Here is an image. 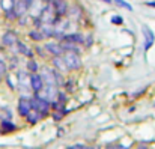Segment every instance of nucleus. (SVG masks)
I'll return each instance as SVG.
<instances>
[{
    "label": "nucleus",
    "mask_w": 155,
    "mask_h": 149,
    "mask_svg": "<svg viewBox=\"0 0 155 149\" xmlns=\"http://www.w3.org/2000/svg\"><path fill=\"white\" fill-rule=\"evenodd\" d=\"M30 107L32 110H36L41 118H45L51 111V101L45 97H41V94H33V97H30Z\"/></svg>",
    "instance_id": "obj_1"
},
{
    "label": "nucleus",
    "mask_w": 155,
    "mask_h": 149,
    "mask_svg": "<svg viewBox=\"0 0 155 149\" xmlns=\"http://www.w3.org/2000/svg\"><path fill=\"white\" fill-rule=\"evenodd\" d=\"M68 71H77L81 68V59L78 53H63L62 54Z\"/></svg>",
    "instance_id": "obj_2"
},
{
    "label": "nucleus",
    "mask_w": 155,
    "mask_h": 149,
    "mask_svg": "<svg viewBox=\"0 0 155 149\" xmlns=\"http://www.w3.org/2000/svg\"><path fill=\"white\" fill-rule=\"evenodd\" d=\"M29 84H30V91L33 94H41L44 89V78L42 75H39L38 72H33L29 75Z\"/></svg>",
    "instance_id": "obj_3"
},
{
    "label": "nucleus",
    "mask_w": 155,
    "mask_h": 149,
    "mask_svg": "<svg viewBox=\"0 0 155 149\" xmlns=\"http://www.w3.org/2000/svg\"><path fill=\"white\" fill-rule=\"evenodd\" d=\"M142 32H143V50L146 53L155 44V33L154 30L149 26H146V24L142 26Z\"/></svg>",
    "instance_id": "obj_4"
},
{
    "label": "nucleus",
    "mask_w": 155,
    "mask_h": 149,
    "mask_svg": "<svg viewBox=\"0 0 155 149\" xmlns=\"http://www.w3.org/2000/svg\"><path fill=\"white\" fill-rule=\"evenodd\" d=\"M54 9V14L56 17H60V18H65L68 15V9H69V5L66 0H51L50 2Z\"/></svg>",
    "instance_id": "obj_5"
},
{
    "label": "nucleus",
    "mask_w": 155,
    "mask_h": 149,
    "mask_svg": "<svg viewBox=\"0 0 155 149\" xmlns=\"http://www.w3.org/2000/svg\"><path fill=\"white\" fill-rule=\"evenodd\" d=\"M30 110H32V107H30V98L26 97V95L20 97V99H18V105H17L18 114H20L21 118H26V116L30 113Z\"/></svg>",
    "instance_id": "obj_6"
},
{
    "label": "nucleus",
    "mask_w": 155,
    "mask_h": 149,
    "mask_svg": "<svg viewBox=\"0 0 155 149\" xmlns=\"http://www.w3.org/2000/svg\"><path fill=\"white\" fill-rule=\"evenodd\" d=\"M12 47H15V53H18V54H21V56H26V57H29V59H32V57H35V51L30 48V47H27L23 41H17Z\"/></svg>",
    "instance_id": "obj_7"
},
{
    "label": "nucleus",
    "mask_w": 155,
    "mask_h": 149,
    "mask_svg": "<svg viewBox=\"0 0 155 149\" xmlns=\"http://www.w3.org/2000/svg\"><path fill=\"white\" fill-rule=\"evenodd\" d=\"M44 50L47 51V54H51V56H62L63 54V50L59 41H48L44 44Z\"/></svg>",
    "instance_id": "obj_8"
},
{
    "label": "nucleus",
    "mask_w": 155,
    "mask_h": 149,
    "mask_svg": "<svg viewBox=\"0 0 155 149\" xmlns=\"http://www.w3.org/2000/svg\"><path fill=\"white\" fill-rule=\"evenodd\" d=\"M18 41V35H17V32H14V30H6L3 35H2V44L5 45V47H12L15 42Z\"/></svg>",
    "instance_id": "obj_9"
},
{
    "label": "nucleus",
    "mask_w": 155,
    "mask_h": 149,
    "mask_svg": "<svg viewBox=\"0 0 155 149\" xmlns=\"http://www.w3.org/2000/svg\"><path fill=\"white\" fill-rule=\"evenodd\" d=\"M83 41H84V36L81 33H65L59 39V42H71V44H77V45L83 44Z\"/></svg>",
    "instance_id": "obj_10"
},
{
    "label": "nucleus",
    "mask_w": 155,
    "mask_h": 149,
    "mask_svg": "<svg viewBox=\"0 0 155 149\" xmlns=\"http://www.w3.org/2000/svg\"><path fill=\"white\" fill-rule=\"evenodd\" d=\"M51 65H53L54 69H57V71H60V72H66V71H68V68H66L65 60H63L62 56H53L51 57Z\"/></svg>",
    "instance_id": "obj_11"
},
{
    "label": "nucleus",
    "mask_w": 155,
    "mask_h": 149,
    "mask_svg": "<svg viewBox=\"0 0 155 149\" xmlns=\"http://www.w3.org/2000/svg\"><path fill=\"white\" fill-rule=\"evenodd\" d=\"M0 128H2V133H5V134L17 131V125H15L11 119H3V121L0 122Z\"/></svg>",
    "instance_id": "obj_12"
},
{
    "label": "nucleus",
    "mask_w": 155,
    "mask_h": 149,
    "mask_svg": "<svg viewBox=\"0 0 155 149\" xmlns=\"http://www.w3.org/2000/svg\"><path fill=\"white\" fill-rule=\"evenodd\" d=\"M33 42H41V41H44L45 39V36H44V33L41 32V29H32L30 32H29V35H27Z\"/></svg>",
    "instance_id": "obj_13"
},
{
    "label": "nucleus",
    "mask_w": 155,
    "mask_h": 149,
    "mask_svg": "<svg viewBox=\"0 0 155 149\" xmlns=\"http://www.w3.org/2000/svg\"><path fill=\"white\" fill-rule=\"evenodd\" d=\"M60 45H62V50H63V53H78L80 54V47L77 45V44H71V42H60Z\"/></svg>",
    "instance_id": "obj_14"
},
{
    "label": "nucleus",
    "mask_w": 155,
    "mask_h": 149,
    "mask_svg": "<svg viewBox=\"0 0 155 149\" xmlns=\"http://www.w3.org/2000/svg\"><path fill=\"white\" fill-rule=\"evenodd\" d=\"M24 119H26V121H27L30 125H35V124H36L39 119H42V118H41V114H39L36 110H30V113H29V114H27Z\"/></svg>",
    "instance_id": "obj_15"
},
{
    "label": "nucleus",
    "mask_w": 155,
    "mask_h": 149,
    "mask_svg": "<svg viewBox=\"0 0 155 149\" xmlns=\"http://www.w3.org/2000/svg\"><path fill=\"white\" fill-rule=\"evenodd\" d=\"M39 29H41V32L44 33L45 39L53 38V35H54V26H53V24H42Z\"/></svg>",
    "instance_id": "obj_16"
},
{
    "label": "nucleus",
    "mask_w": 155,
    "mask_h": 149,
    "mask_svg": "<svg viewBox=\"0 0 155 149\" xmlns=\"http://www.w3.org/2000/svg\"><path fill=\"white\" fill-rule=\"evenodd\" d=\"M26 68H27V71H29L30 74L39 71V65H38V62L35 60V57H32V59H29V60L26 62Z\"/></svg>",
    "instance_id": "obj_17"
},
{
    "label": "nucleus",
    "mask_w": 155,
    "mask_h": 149,
    "mask_svg": "<svg viewBox=\"0 0 155 149\" xmlns=\"http://www.w3.org/2000/svg\"><path fill=\"white\" fill-rule=\"evenodd\" d=\"M3 15H5V18H6L8 21H15V20H18V15H17V12H15L14 8L3 11Z\"/></svg>",
    "instance_id": "obj_18"
},
{
    "label": "nucleus",
    "mask_w": 155,
    "mask_h": 149,
    "mask_svg": "<svg viewBox=\"0 0 155 149\" xmlns=\"http://www.w3.org/2000/svg\"><path fill=\"white\" fill-rule=\"evenodd\" d=\"M113 3H114L116 6L122 8V9H127V11H133V6H131L130 3H127L125 0H113Z\"/></svg>",
    "instance_id": "obj_19"
},
{
    "label": "nucleus",
    "mask_w": 155,
    "mask_h": 149,
    "mask_svg": "<svg viewBox=\"0 0 155 149\" xmlns=\"http://www.w3.org/2000/svg\"><path fill=\"white\" fill-rule=\"evenodd\" d=\"M56 101H59L60 104H66V101H68V95H66L63 91H57V94H56Z\"/></svg>",
    "instance_id": "obj_20"
},
{
    "label": "nucleus",
    "mask_w": 155,
    "mask_h": 149,
    "mask_svg": "<svg viewBox=\"0 0 155 149\" xmlns=\"http://www.w3.org/2000/svg\"><path fill=\"white\" fill-rule=\"evenodd\" d=\"M62 88H65V91H66V92H71V91H74V81H72L71 78H69V80H65Z\"/></svg>",
    "instance_id": "obj_21"
},
{
    "label": "nucleus",
    "mask_w": 155,
    "mask_h": 149,
    "mask_svg": "<svg viewBox=\"0 0 155 149\" xmlns=\"http://www.w3.org/2000/svg\"><path fill=\"white\" fill-rule=\"evenodd\" d=\"M110 21H111L114 26H122V24H124V18H122L120 15H113Z\"/></svg>",
    "instance_id": "obj_22"
},
{
    "label": "nucleus",
    "mask_w": 155,
    "mask_h": 149,
    "mask_svg": "<svg viewBox=\"0 0 155 149\" xmlns=\"http://www.w3.org/2000/svg\"><path fill=\"white\" fill-rule=\"evenodd\" d=\"M6 71H8V66H6V63H5L3 60H0V81L5 78V75H6Z\"/></svg>",
    "instance_id": "obj_23"
},
{
    "label": "nucleus",
    "mask_w": 155,
    "mask_h": 149,
    "mask_svg": "<svg viewBox=\"0 0 155 149\" xmlns=\"http://www.w3.org/2000/svg\"><path fill=\"white\" fill-rule=\"evenodd\" d=\"M66 149H100V148H94V146H86V145H81V143H77V145H72V146H68Z\"/></svg>",
    "instance_id": "obj_24"
},
{
    "label": "nucleus",
    "mask_w": 155,
    "mask_h": 149,
    "mask_svg": "<svg viewBox=\"0 0 155 149\" xmlns=\"http://www.w3.org/2000/svg\"><path fill=\"white\" fill-rule=\"evenodd\" d=\"M83 44H84V47H87V48H89V47L94 44V36H92V35H87V36L84 38Z\"/></svg>",
    "instance_id": "obj_25"
},
{
    "label": "nucleus",
    "mask_w": 155,
    "mask_h": 149,
    "mask_svg": "<svg viewBox=\"0 0 155 149\" xmlns=\"http://www.w3.org/2000/svg\"><path fill=\"white\" fill-rule=\"evenodd\" d=\"M33 51H35L38 56H41V57H45V56H47V51H44V47H39V45H36Z\"/></svg>",
    "instance_id": "obj_26"
},
{
    "label": "nucleus",
    "mask_w": 155,
    "mask_h": 149,
    "mask_svg": "<svg viewBox=\"0 0 155 149\" xmlns=\"http://www.w3.org/2000/svg\"><path fill=\"white\" fill-rule=\"evenodd\" d=\"M21 2L26 5V8H27V9H30V8L33 6V3H35V0H21Z\"/></svg>",
    "instance_id": "obj_27"
},
{
    "label": "nucleus",
    "mask_w": 155,
    "mask_h": 149,
    "mask_svg": "<svg viewBox=\"0 0 155 149\" xmlns=\"http://www.w3.org/2000/svg\"><path fill=\"white\" fill-rule=\"evenodd\" d=\"M113 149H128V148H125L124 145H116V146H114Z\"/></svg>",
    "instance_id": "obj_28"
},
{
    "label": "nucleus",
    "mask_w": 155,
    "mask_h": 149,
    "mask_svg": "<svg viewBox=\"0 0 155 149\" xmlns=\"http://www.w3.org/2000/svg\"><path fill=\"white\" fill-rule=\"evenodd\" d=\"M137 149H149V148H148L146 145H139V146H137Z\"/></svg>",
    "instance_id": "obj_29"
},
{
    "label": "nucleus",
    "mask_w": 155,
    "mask_h": 149,
    "mask_svg": "<svg viewBox=\"0 0 155 149\" xmlns=\"http://www.w3.org/2000/svg\"><path fill=\"white\" fill-rule=\"evenodd\" d=\"M146 5H148V6H152V8H155V2H148Z\"/></svg>",
    "instance_id": "obj_30"
},
{
    "label": "nucleus",
    "mask_w": 155,
    "mask_h": 149,
    "mask_svg": "<svg viewBox=\"0 0 155 149\" xmlns=\"http://www.w3.org/2000/svg\"><path fill=\"white\" fill-rule=\"evenodd\" d=\"M103 3H107V5H110V3H113V0H101Z\"/></svg>",
    "instance_id": "obj_31"
},
{
    "label": "nucleus",
    "mask_w": 155,
    "mask_h": 149,
    "mask_svg": "<svg viewBox=\"0 0 155 149\" xmlns=\"http://www.w3.org/2000/svg\"><path fill=\"white\" fill-rule=\"evenodd\" d=\"M154 107H155V102H154Z\"/></svg>",
    "instance_id": "obj_32"
}]
</instances>
